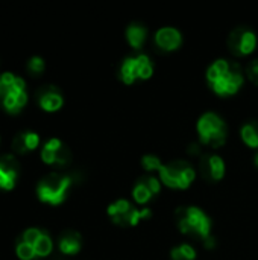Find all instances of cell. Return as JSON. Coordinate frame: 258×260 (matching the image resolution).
<instances>
[{"label": "cell", "instance_id": "277c9868", "mask_svg": "<svg viewBox=\"0 0 258 260\" xmlns=\"http://www.w3.org/2000/svg\"><path fill=\"white\" fill-rule=\"evenodd\" d=\"M176 224L182 235L199 238L202 241L211 236V219L196 206L181 207L176 212Z\"/></svg>", "mask_w": 258, "mask_h": 260}, {"label": "cell", "instance_id": "9c48e42d", "mask_svg": "<svg viewBox=\"0 0 258 260\" xmlns=\"http://www.w3.org/2000/svg\"><path fill=\"white\" fill-rule=\"evenodd\" d=\"M152 75H154V62L144 53L125 58L119 70V76L126 85H132L135 81H146Z\"/></svg>", "mask_w": 258, "mask_h": 260}, {"label": "cell", "instance_id": "8992f818", "mask_svg": "<svg viewBox=\"0 0 258 260\" xmlns=\"http://www.w3.org/2000/svg\"><path fill=\"white\" fill-rule=\"evenodd\" d=\"M71 177L67 174H59V172H50L44 178L40 180L36 186V195L40 201L50 204V206H58L64 203L67 198V193L71 187Z\"/></svg>", "mask_w": 258, "mask_h": 260}, {"label": "cell", "instance_id": "ffe728a7", "mask_svg": "<svg viewBox=\"0 0 258 260\" xmlns=\"http://www.w3.org/2000/svg\"><path fill=\"white\" fill-rule=\"evenodd\" d=\"M240 137L243 143L252 149H258V122L249 120L242 125L240 128Z\"/></svg>", "mask_w": 258, "mask_h": 260}, {"label": "cell", "instance_id": "484cf974", "mask_svg": "<svg viewBox=\"0 0 258 260\" xmlns=\"http://www.w3.org/2000/svg\"><path fill=\"white\" fill-rule=\"evenodd\" d=\"M254 161H255V165H257V166H258V152H257V154H255V158H254Z\"/></svg>", "mask_w": 258, "mask_h": 260}, {"label": "cell", "instance_id": "3957f363", "mask_svg": "<svg viewBox=\"0 0 258 260\" xmlns=\"http://www.w3.org/2000/svg\"><path fill=\"white\" fill-rule=\"evenodd\" d=\"M53 250V241L47 232L41 229H27L20 236L15 253L20 260H32L35 257H46Z\"/></svg>", "mask_w": 258, "mask_h": 260}, {"label": "cell", "instance_id": "8fae6325", "mask_svg": "<svg viewBox=\"0 0 258 260\" xmlns=\"http://www.w3.org/2000/svg\"><path fill=\"white\" fill-rule=\"evenodd\" d=\"M41 160L50 166H67L71 160V152L65 143L56 137L47 140L41 148Z\"/></svg>", "mask_w": 258, "mask_h": 260}, {"label": "cell", "instance_id": "5b68a950", "mask_svg": "<svg viewBox=\"0 0 258 260\" xmlns=\"http://www.w3.org/2000/svg\"><path fill=\"white\" fill-rule=\"evenodd\" d=\"M196 129H198L199 142L205 146L217 149L227 143L228 126H227L225 120L213 111L204 113L199 117V120L196 123Z\"/></svg>", "mask_w": 258, "mask_h": 260}, {"label": "cell", "instance_id": "4fadbf2b", "mask_svg": "<svg viewBox=\"0 0 258 260\" xmlns=\"http://www.w3.org/2000/svg\"><path fill=\"white\" fill-rule=\"evenodd\" d=\"M161 184L163 183L160 181V178H155V177L141 178L138 183H135V186L132 189L134 201L140 206L151 203L152 198H155L161 192Z\"/></svg>", "mask_w": 258, "mask_h": 260}, {"label": "cell", "instance_id": "52a82bcc", "mask_svg": "<svg viewBox=\"0 0 258 260\" xmlns=\"http://www.w3.org/2000/svg\"><path fill=\"white\" fill-rule=\"evenodd\" d=\"M158 174H160V181L164 186L176 190L189 189L196 178L195 168L184 160H173L164 163Z\"/></svg>", "mask_w": 258, "mask_h": 260}, {"label": "cell", "instance_id": "d6986e66", "mask_svg": "<svg viewBox=\"0 0 258 260\" xmlns=\"http://www.w3.org/2000/svg\"><path fill=\"white\" fill-rule=\"evenodd\" d=\"M126 41L128 44L135 49V50H140L144 43H146V38H148V27L141 23H131L128 27H126Z\"/></svg>", "mask_w": 258, "mask_h": 260}, {"label": "cell", "instance_id": "5bb4252c", "mask_svg": "<svg viewBox=\"0 0 258 260\" xmlns=\"http://www.w3.org/2000/svg\"><path fill=\"white\" fill-rule=\"evenodd\" d=\"M155 43L157 46L164 50V52H173V50H178L182 44V34L176 29V27H172V26H164V27H160L157 32H155Z\"/></svg>", "mask_w": 258, "mask_h": 260}, {"label": "cell", "instance_id": "7a4b0ae2", "mask_svg": "<svg viewBox=\"0 0 258 260\" xmlns=\"http://www.w3.org/2000/svg\"><path fill=\"white\" fill-rule=\"evenodd\" d=\"M27 104V88L23 78L5 72L0 75V107L11 113L17 114Z\"/></svg>", "mask_w": 258, "mask_h": 260}, {"label": "cell", "instance_id": "e0dca14e", "mask_svg": "<svg viewBox=\"0 0 258 260\" xmlns=\"http://www.w3.org/2000/svg\"><path fill=\"white\" fill-rule=\"evenodd\" d=\"M40 145V136L33 131H21L12 139V149L17 155H26L36 149Z\"/></svg>", "mask_w": 258, "mask_h": 260}, {"label": "cell", "instance_id": "7c38bea8", "mask_svg": "<svg viewBox=\"0 0 258 260\" xmlns=\"http://www.w3.org/2000/svg\"><path fill=\"white\" fill-rule=\"evenodd\" d=\"M20 175V163L12 154L0 155V189L12 190Z\"/></svg>", "mask_w": 258, "mask_h": 260}, {"label": "cell", "instance_id": "2e32d148", "mask_svg": "<svg viewBox=\"0 0 258 260\" xmlns=\"http://www.w3.org/2000/svg\"><path fill=\"white\" fill-rule=\"evenodd\" d=\"M201 171H202V175L210 180V181H220L224 177H225V172H227V165L224 161L222 157L216 155V154H211V155H205L202 160H201V165H199Z\"/></svg>", "mask_w": 258, "mask_h": 260}, {"label": "cell", "instance_id": "6da1fadb", "mask_svg": "<svg viewBox=\"0 0 258 260\" xmlns=\"http://www.w3.org/2000/svg\"><path fill=\"white\" fill-rule=\"evenodd\" d=\"M207 81L217 96H234L245 82V75L237 62L228 59H216L207 69Z\"/></svg>", "mask_w": 258, "mask_h": 260}, {"label": "cell", "instance_id": "cb8c5ba5", "mask_svg": "<svg viewBox=\"0 0 258 260\" xmlns=\"http://www.w3.org/2000/svg\"><path fill=\"white\" fill-rule=\"evenodd\" d=\"M246 76L249 78V81L252 84L258 85V58L252 59L248 66H246Z\"/></svg>", "mask_w": 258, "mask_h": 260}, {"label": "cell", "instance_id": "44dd1931", "mask_svg": "<svg viewBox=\"0 0 258 260\" xmlns=\"http://www.w3.org/2000/svg\"><path fill=\"white\" fill-rule=\"evenodd\" d=\"M172 260H196V250L190 244H181L172 248L170 251Z\"/></svg>", "mask_w": 258, "mask_h": 260}, {"label": "cell", "instance_id": "d4e9b609", "mask_svg": "<svg viewBox=\"0 0 258 260\" xmlns=\"http://www.w3.org/2000/svg\"><path fill=\"white\" fill-rule=\"evenodd\" d=\"M204 244H205V248H214L216 241H214V238H213V236H210L208 239H205V241H204Z\"/></svg>", "mask_w": 258, "mask_h": 260}, {"label": "cell", "instance_id": "ba28073f", "mask_svg": "<svg viewBox=\"0 0 258 260\" xmlns=\"http://www.w3.org/2000/svg\"><path fill=\"white\" fill-rule=\"evenodd\" d=\"M106 212H108V216L111 218V221L120 227H135L141 221L149 219L152 216V212L149 207L137 209L128 200L114 201L113 204L108 206Z\"/></svg>", "mask_w": 258, "mask_h": 260}, {"label": "cell", "instance_id": "603a6c76", "mask_svg": "<svg viewBox=\"0 0 258 260\" xmlns=\"http://www.w3.org/2000/svg\"><path fill=\"white\" fill-rule=\"evenodd\" d=\"M44 69H46V62H44V59L41 56H32L27 61V72L30 75L38 76V75H41L44 72Z\"/></svg>", "mask_w": 258, "mask_h": 260}, {"label": "cell", "instance_id": "7402d4cb", "mask_svg": "<svg viewBox=\"0 0 258 260\" xmlns=\"http://www.w3.org/2000/svg\"><path fill=\"white\" fill-rule=\"evenodd\" d=\"M163 161L158 155L154 154H146L141 158V166L146 172H160V169L163 168Z\"/></svg>", "mask_w": 258, "mask_h": 260}, {"label": "cell", "instance_id": "ac0fdd59", "mask_svg": "<svg viewBox=\"0 0 258 260\" xmlns=\"http://www.w3.org/2000/svg\"><path fill=\"white\" fill-rule=\"evenodd\" d=\"M58 247H59V251L62 254H67V256H75L81 251V247H82V238L78 232H73V230H68V232H64L59 238V242H58Z\"/></svg>", "mask_w": 258, "mask_h": 260}, {"label": "cell", "instance_id": "9a60e30c", "mask_svg": "<svg viewBox=\"0 0 258 260\" xmlns=\"http://www.w3.org/2000/svg\"><path fill=\"white\" fill-rule=\"evenodd\" d=\"M36 102L44 111L53 113V111H58L64 105V98L59 88H56L55 85H46L38 90Z\"/></svg>", "mask_w": 258, "mask_h": 260}, {"label": "cell", "instance_id": "30bf717a", "mask_svg": "<svg viewBox=\"0 0 258 260\" xmlns=\"http://www.w3.org/2000/svg\"><path fill=\"white\" fill-rule=\"evenodd\" d=\"M228 47L236 56H248L257 47V35L252 29L239 26L230 34Z\"/></svg>", "mask_w": 258, "mask_h": 260}]
</instances>
